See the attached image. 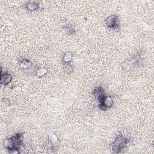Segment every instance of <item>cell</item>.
Wrapping results in <instances>:
<instances>
[{"label": "cell", "mask_w": 154, "mask_h": 154, "mask_svg": "<svg viewBox=\"0 0 154 154\" xmlns=\"http://www.w3.org/2000/svg\"><path fill=\"white\" fill-rule=\"evenodd\" d=\"M22 134L18 133L12 137L6 139L4 142V147L9 152L12 150H19L22 144Z\"/></svg>", "instance_id": "obj_1"}, {"label": "cell", "mask_w": 154, "mask_h": 154, "mask_svg": "<svg viewBox=\"0 0 154 154\" xmlns=\"http://www.w3.org/2000/svg\"><path fill=\"white\" fill-rule=\"evenodd\" d=\"M129 142V140L126 138L123 135H118L114 142L111 145L112 152L115 153H119V152H121V150H122L127 146Z\"/></svg>", "instance_id": "obj_2"}, {"label": "cell", "mask_w": 154, "mask_h": 154, "mask_svg": "<svg viewBox=\"0 0 154 154\" xmlns=\"http://www.w3.org/2000/svg\"><path fill=\"white\" fill-rule=\"evenodd\" d=\"M99 107L100 110L105 111L111 108L114 104V100L110 96H104L99 102Z\"/></svg>", "instance_id": "obj_3"}, {"label": "cell", "mask_w": 154, "mask_h": 154, "mask_svg": "<svg viewBox=\"0 0 154 154\" xmlns=\"http://www.w3.org/2000/svg\"><path fill=\"white\" fill-rule=\"evenodd\" d=\"M106 24L110 29H117L119 27L118 16L116 14L108 16L106 20Z\"/></svg>", "instance_id": "obj_4"}, {"label": "cell", "mask_w": 154, "mask_h": 154, "mask_svg": "<svg viewBox=\"0 0 154 154\" xmlns=\"http://www.w3.org/2000/svg\"><path fill=\"white\" fill-rule=\"evenodd\" d=\"M12 80V75L8 72L3 73L1 72V83L5 85L9 84Z\"/></svg>", "instance_id": "obj_5"}, {"label": "cell", "mask_w": 154, "mask_h": 154, "mask_svg": "<svg viewBox=\"0 0 154 154\" xmlns=\"http://www.w3.org/2000/svg\"><path fill=\"white\" fill-rule=\"evenodd\" d=\"M48 142L52 145V146L55 147H57L60 145V140L58 137L55 134H51L49 136Z\"/></svg>", "instance_id": "obj_6"}, {"label": "cell", "mask_w": 154, "mask_h": 154, "mask_svg": "<svg viewBox=\"0 0 154 154\" xmlns=\"http://www.w3.org/2000/svg\"><path fill=\"white\" fill-rule=\"evenodd\" d=\"M25 7L28 10H36L39 8V4L36 1H29L25 4Z\"/></svg>", "instance_id": "obj_7"}, {"label": "cell", "mask_w": 154, "mask_h": 154, "mask_svg": "<svg viewBox=\"0 0 154 154\" xmlns=\"http://www.w3.org/2000/svg\"><path fill=\"white\" fill-rule=\"evenodd\" d=\"M20 66L23 69H27L32 66V63L28 59H24L20 63Z\"/></svg>", "instance_id": "obj_8"}, {"label": "cell", "mask_w": 154, "mask_h": 154, "mask_svg": "<svg viewBox=\"0 0 154 154\" xmlns=\"http://www.w3.org/2000/svg\"><path fill=\"white\" fill-rule=\"evenodd\" d=\"M73 57V54L71 52H67L65 53L63 57V62L66 64H69L72 61Z\"/></svg>", "instance_id": "obj_9"}, {"label": "cell", "mask_w": 154, "mask_h": 154, "mask_svg": "<svg viewBox=\"0 0 154 154\" xmlns=\"http://www.w3.org/2000/svg\"><path fill=\"white\" fill-rule=\"evenodd\" d=\"M47 72H48V70L46 69V68L40 67V68H38V69H37V71L36 72V74L37 77H43L45 75H46Z\"/></svg>", "instance_id": "obj_10"}, {"label": "cell", "mask_w": 154, "mask_h": 154, "mask_svg": "<svg viewBox=\"0 0 154 154\" xmlns=\"http://www.w3.org/2000/svg\"><path fill=\"white\" fill-rule=\"evenodd\" d=\"M65 28V30L67 31V33L69 34H74L75 32H74V30L72 28H70L69 27H64Z\"/></svg>", "instance_id": "obj_11"}]
</instances>
